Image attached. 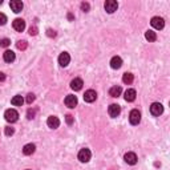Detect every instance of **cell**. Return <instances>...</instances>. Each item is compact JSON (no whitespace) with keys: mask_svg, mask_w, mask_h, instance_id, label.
<instances>
[{"mask_svg":"<svg viewBox=\"0 0 170 170\" xmlns=\"http://www.w3.org/2000/svg\"><path fill=\"white\" fill-rule=\"evenodd\" d=\"M1 3H3V1H1V0H0V4H1Z\"/></svg>","mask_w":170,"mask_h":170,"instance_id":"36","label":"cell"},{"mask_svg":"<svg viewBox=\"0 0 170 170\" xmlns=\"http://www.w3.org/2000/svg\"><path fill=\"white\" fill-rule=\"evenodd\" d=\"M13 29L17 31V32H23L24 29H25V21L23 19H15L13 20Z\"/></svg>","mask_w":170,"mask_h":170,"instance_id":"10","label":"cell"},{"mask_svg":"<svg viewBox=\"0 0 170 170\" xmlns=\"http://www.w3.org/2000/svg\"><path fill=\"white\" fill-rule=\"evenodd\" d=\"M92 157V153L89 149H81L79 151V160L80 162H88Z\"/></svg>","mask_w":170,"mask_h":170,"instance_id":"7","label":"cell"},{"mask_svg":"<svg viewBox=\"0 0 170 170\" xmlns=\"http://www.w3.org/2000/svg\"><path fill=\"white\" fill-rule=\"evenodd\" d=\"M65 120H67V124H68V125H72V124H73V117L70 116V114H67V116H65Z\"/></svg>","mask_w":170,"mask_h":170,"instance_id":"30","label":"cell"},{"mask_svg":"<svg viewBox=\"0 0 170 170\" xmlns=\"http://www.w3.org/2000/svg\"><path fill=\"white\" fill-rule=\"evenodd\" d=\"M4 117L8 122H16L17 118H19V113L15 109H7L4 113Z\"/></svg>","mask_w":170,"mask_h":170,"instance_id":"1","label":"cell"},{"mask_svg":"<svg viewBox=\"0 0 170 170\" xmlns=\"http://www.w3.org/2000/svg\"><path fill=\"white\" fill-rule=\"evenodd\" d=\"M10 44H11L10 39H1V40H0V47H3V48L10 47Z\"/></svg>","mask_w":170,"mask_h":170,"instance_id":"24","label":"cell"},{"mask_svg":"<svg viewBox=\"0 0 170 170\" xmlns=\"http://www.w3.org/2000/svg\"><path fill=\"white\" fill-rule=\"evenodd\" d=\"M121 65H122L121 57H118V56L112 57V60H110V67H112L113 69H118V68H121Z\"/></svg>","mask_w":170,"mask_h":170,"instance_id":"16","label":"cell"},{"mask_svg":"<svg viewBox=\"0 0 170 170\" xmlns=\"http://www.w3.org/2000/svg\"><path fill=\"white\" fill-rule=\"evenodd\" d=\"M35 98H36L35 94H33V93H29L28 96H27V100H25V101H27L28 104H32L33 101H35Z\"/></svg>","mask_w":170,"mask_h":170,"instance_id":"27","label":"cell"},{"mask_svg":"<svg viewBox=\"0 0 170 170\" xmlns=\"http://www.w3.org/2000/svg\"><path fill=\"white\" fill-rule=\"evenodd\" d=\"M89 8H91V7H89L88 3H81V10L84 11V12H88V11H89Z\"/></svg>","mask_w":170,"mask_h":170,"instance_id":"31","label":"cell"},{"mask_svg":"<svg viewBox=\"0 0 170 170\" xmlns=\"http://www.w3.org/2000/svg\"><path fill=\"white\" fill-rule=\"evenodd\" d=\"M129 121H130L132 125H138L141 121V113H140V110H137V109H133L130 114H129Z\"/></svg>","mask_w":170,"mask_h":170,"instance_id":"2","label":"cell"},{"mask_svg":"<svg viewBox=\"0 0 170 170\" xmlns=\"http://www.w3.org/2000/svg\"><path fill=\"white\" fill-rule=\"evenodd\" d=\"M10 7L15 13H19V12L23 11L24 4H23V1H20V0H12V1L10 3Z\"/></svg>","mask_w":170,"mask_h":170,"instance_id":"6","label":"cell"},{"mask_svg":"<svg viewBox=\"0 0 170 170\" xmlns=\"http://www.w3.org/2000/svg\"><path fill=\"white\" fill-rule=\"evenodd\" d=\"M7 23V16L4 13H0V25H4Z\"/></svg>","mask_w":170,"mask_h":170,"instance_id":"29","label":"cell"},{"mask_svg":"<svg viewBox=\"0 0 170 170\" xmlns=\"http://www.w3.org/2000/svg\"><path fill=\"white\" fill-rule=\"evenodd\" d=\"M69 61H70V56L67 52H63V53L58 56V64H60L61 67H67L68 64H69Z\"/></svg>","mask_w":170,"mask_h":170,"instance_id":"13","label":"cell"},{"mask_svg":"<svg viewBox=\"0 0 170 170\" xmlns=\"http://www.w3.org/2000/svg\"><path fill=\"white\" fill-rule=\"evenodd\" d=\"M96 98H97V93H96V91H93V89H89V91L85 92L84 100L86 101V103H93V101H96Z\"/></svg>","mask_w":170,"mask_h":170,"instance_id":"12","label":"cell"},{"mask_svg":"<svg viewBox=\"0 0 170 170\" xmlns=\"http://www.w3.org/2000/svg\"><path fill=\"white\" fill-rule=\"evenodd\" d=\"M133 80H134V76L132 75V73H124V76H122V81H124V84H128V85H130L132 82H133Z\"/></svg>","mask_w":170,"mask_h":170,"instance_id":"21","label":"cell"},{"mask_svg":"<svg viewBox=\"0 0 170 170\" xmlns=\"http://www.w3.org/2000/svg\"><path fill=\"white\" fill-rule=\"evenodd\" d=\"M36 33H37V28H36V27H31V28H29V35L35 36Z\"/></svg>","mask_w":170,"mask_h":170,"instance_id":"32","label":"cell"},{"mask_svg":"<svg viewBox=\"0 0 170 170\" xmlns=\"http://www.w3.org/2000/svg\"><path fill=\"white\" fill-rule=\"evenodd\" d=\"M82 85H84V82H82L81 79H73L72 81H70V88H72L73 91H80V89L82 88Z\"/></svg>","mask_w":170,"mask_h":170,"instance_id":"15","label":"cell"},{"mask_svg":"<svg viewBox=\"0 0 170 170\" xmlns=\"http://www.w3.org/2000/svg\"><path fill=\"white\" fill-rule=\"evenodd\" d=\"M124 160H125V162L129 163V165H136V163H137V156H136V153H133V151L126 153L125 156H124Z\"/></svg>","mask_w":170,"mask_h":170,"instance_id":"11","label":"cell"},{"mask_svg":"<svg viewBox=\"0 0 170 170\" xmlns=\"http://www.w3.org/2000/svg\"><path fill=\"white\" fill-rule=\"evenodd\" d=\"M145 39L148 40V41H156L157 40V35L156 32H153V31H146V33H145Z\"/></svg>","mask_w":170,"mask_h":170,"instance_id":"22","label":"cell"},{"mask_svg":"<svg viewBox=\"0 0 170 170\" xmlns=\"http://www.w3.org/2000/svg\"><path fill=\"white\" fill-rule=\"evenodd\" d=\"M136 96H137V93H136L134 89H128V91L125 92V101H128V103H132V101L136 100Z\"/></svg>","mask_w":170,"mask_h":170,"instance_id":"17","label":"cell"},{"mask_svg":"<svg viewBox=\"0 0 170 170\" xmlns=\"http://www.w3.org/2000/svg\"><path fill=\"white\" fill-rule=\"evenodd\" d=\"M65 105L68 108H70V109H73L77 105V97L73 94H68L65 97Z\"/></svg>","mask_w":170,"mask_h":170,"instance_id":"14","label":"cell"},{"mask_svg":"<svg viewBox=\"0 0 170 170\" xmlns=\"http://www.w3.org/2000/svg\"><path fill=\"white\" fill-rule=\"evenodd\" d=\"M108 113H109L110 117L116 118V117H118L120 113H121V108H120V105H117V104H112L109 106V109H108Z\"/></svg>","mask_w":170,"mask_h":170,"instance_id":"8","label":"cell"},{"mask_svg":"<svg viewBox=\"0 0 170 170\" xmlns=\"http://www.w3.org/2000/svg\"><path fill=\"white\" fill-rule=\"evenodd\" d=\"M3 58H4L5 63H12L15 60V53L12 51H5L3 55Z\"/></svg>","mask_w":170,"mask_h":170,"instance_id":"19","label":"cell"},{"mask_svg":"<svg viewBox=\"0 0 170 170\" xmlns=\"http://www.w3.org/2000/svg\"><path fill=\"white\" fill-rule=\"evenodd\" d=\"M13 133H15L13 128H11V126H7V128H5V136H12Z\"/></svg>","mask_w":170,"mask_h":170,"instance_id":"28","label":"cell"},{"mask_svg":"<svg viewBox=\"0 0 170 170\" xmlns=\"http://www.w3.org/2000/svg\"><path fill=\"white\" fill-rule=\"evenodd\" d=\"M35 150H36V146L33 144H27V145H24V148H23V153L25 154V156H31V154H33L35 153Z\"/></svg>","mask_w":170,"mask_h":170,"instance_id":"18","label":"cell"},{"mask_svg":"<svg viewBox=\"0 0 170 170\" xmlns=\"http://www.w3.org/2000/svg\"><path fill=\"white\" fill-rule=\"evenodd\" d=\"M150 113L153 114V116H160V114H162L163 113V106H162V104H160V103H153L150 105Z\"/></svg>","mask_w":170,"mask_h":170,"instance_id":"5","label":"cell"},{"mask_svg":"<svg viewBox=\"0 0 170 170\" xmlns=\"http://www.w3.org/2000/svg\"><path fill=\"white\" fill-rule=\"evenodd\" d=\"M122 89L121 86H112V88L109 89V94L112 96V97H118L120 94H121Z\"/></svg>","mask_w":170,"mask_h":170,"instance_id":"20","label":"cell"},{"mask_svg":"<svg viewBox=\"0 0 170 170\" xmlns=\"http://www.w3.org/2000/svg\"><path fill=\"white\" fill-rule=\"evenodd\" d=\"M150 24H151V27H153V28L162 29L163 27H165V20H163L162 17H160V16H154L153 19H151Z\"/></svg>","mask_w":170,"mask_h":170,"instance_id":"4","label":"cell"},{"mask_svg":"<svg viewBox=\"0 0 170 170\" xmlns=\"http://www.w3.org/2000/svg\"><path fill=\"white\" fill-rule=\"evenodd\" d=\"M104 8L108 13H113V12L117 11V8H118V3L114 1V0H106L104 4Z\"/></svg>","mask_w":170,"mask_h":170,"instance_id":"3","label":"cell"},{"mask_svg":"<svg viewBox=\"0 0 170 170\" xmlns=\"http://www.w3.org/2000/svg\"><path fill=\"white\" fill-rule=\"evenodd\" d=\"M68 19H69V20H73V16L69 13V15H68Z\"/></svg>","mask_w":170,"mask_h":170,"instance_id":"35","label":"cell"},{"mask_svg":"<svg viewBox=\"0 0 170 170\" xmlns=\"http://www.w3.org/2000/svg\"><path fill=\"white\" fill-rule=\"evenodd\" d=\"M47 125L51 129H57L58 126H60V120H58V117H56V116H51V117H48V120H47Z\"/></svg>","mask_w":170,"mask_h":170,"instance_id":"9","label":"cell"},{"mask_svg":"<svg viewBox=\"0 0 170 170\" xmlns=\"http://www.w3.org/2000/svg\"><path fill=\"white\" fill-rule=\"evenodd\" d=\"M23 103H24V100H23V97H21V96H15V97L11 100V104L15 105V106H21Z\"/></svg>","mask_w":170,"mask_h":170,"instance_id":"23","label":"cell"},{"mask_svg":"<svg viewBox=\"0 0 170 170\" xmlns=\"http://www.w3.org/2000/svg\"><path fill=\"white\" fill-rule=\"evenodd\" d=\"M25 170H31V169H25Z\"/></svg>","mask_w":170,"mask_h":170,"instance_id":"37","label":"cell"},{"mask_svg":"<svg viewBox=\"0 0 170 170\" xmlns=\"http://www.w3.org/2000/svg\"><path fill=\"white\" fill-rule=\"evenodd\" d=\"M16 47H17V49H20V51H24V49H27V41H17Z\"/></svg>","mask_w":170,"mask_h":170,"instance_id":"25","label":"cell"},{"mask_svg":"<svg viewBox=\"0 0 170 170\" xmlns=\"http://www.w3.org/2000/svg\"><path fill=\"white\" fill-rule=\"evenodd\" d=\"M35 114H36L35 109H28V112H27V117H28V120H32L33 117H35Z\"/></svg>","mask_w":170,"mask_h":170,"instance_id":"26","label":"cell"},{"mask_svg":"<svg viewBox=\"0 0 170 170\" xmlns=\"http://www.w3.org/2000/svg\"><path fill=\"white\" fill-rule=\"evenodd\" d=\"M47 35L49 37H55V36H56V32H55L53 29H47Z\"/></svg>","mask_w":170,"mask_h":170,"instance_id":"33","label":"cell"},{"mask_svg":"<svg viewBox=\"0 0 170 170\" xmlns=\"http://www.w3.org/2000/svg\"><path fill=\"white\" fill-rule=\"evenodd\" d=\"M4 80H5V75H4L3 72H0V82L4 81Z\"/></svg>","mask_w":170,"mask_h":170,"instance_id":"34","label":"cell"}]
</instances>
